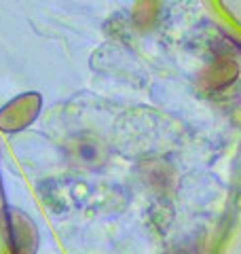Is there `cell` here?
<instances>
[{
    "mask_svg": "<svg viewBox=\"0 0 241 254\" xmlns=\"http://www.w3.org/2000/svg\"><path fill=\"white\" fill-rule=\"evenodd\" d=\"M237 76H239V66H237L235 58H231V55L224 53V55L214 58L199 72V85L210 93H218V91H224L227 87H231L235 83Z\"/></svg>",
    "mask_w": 241,
    "mask_h": 254,
    "instance_id": "1",
    "label": "cell"
},
{
    "mask_svg": "<svg viewBox=\"0 0 241 254\" xmlns=\"http://www.w3.org/2000/svg\"><path fill=\"white\" fill-rule=\"evenodd\" d=\"M159 9H161V0H138L131 13L133 23L140 30L152 28V23L159 17Z\"/></svg>",
    "mask_w": 241,
    "mask_h": 254,
    "instance_id": "2",
    "label": "cell"
}]
</instances>
